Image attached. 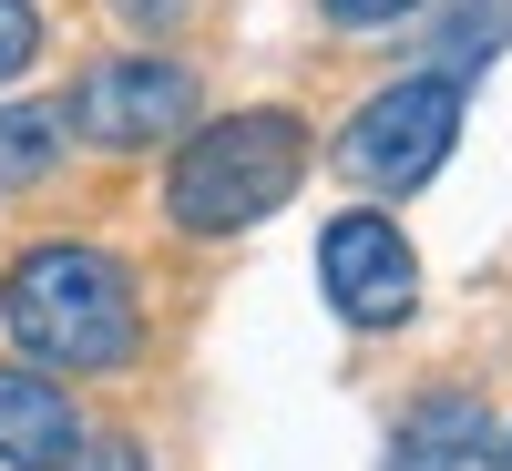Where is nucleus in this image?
<instances>
[{
    "label": "nucleus",
    "mask_w": 512,
    "mask_h": 471,
    "mask_svg": "<svg viewBox=\"0 0 512 471\" xmlns=\"http://www.w3.org/2000/svg\"><path fill=\"white\" fill-rule=\"evenodd\" d=\"M0 318H11L21 359H41V369H113L144 328L134 277L103 246H31L11 267V287H0Z\"/></svg>",
    "instance_id": "nucleus-1"
},
{
    "label": "nucleus",
    "mask_w": 512,
    "mask_h": 471,
    "mask_svg": "<svg viewBox=\"0 0 512 471\" xmlns=\"http://www.w3.org/2000/svg\"><path fill=\"white\" fill-rule=\"evenodd\" d=\"M297 175H308V123L297 113H226L205 123V134L175 154V226L195 236H236L256 216H277V205L297 195Z\"/></svg>",
    "instance_id": "nucleus-2"
},
{
    "label": "nucleus",
    "mask_w": 512,
    "mask_h": 471,
    "mask_svg": "<svg viewBox=\"0 0 512 471\" xmlns=\"http://www.w3.org/2000/svg\"><path fill=\"white\" fill-rule=\"evenodd\" d=\"M451 144H461V93L431 82V72H410V82H390V93H369L349 113V134H338V175L369 185V195H410V185L441 175Z\"/></svg>",
    "instance_id": "nucleus-3"
},
{
    "label": "nucleus",
    "mask_w": 512,
    "mask_h": 471,
    "mask_svg": "<svg viewBox=\"0 0 512 471\" xmlns=\"http://www.w3.org/2000/svg\"><path fill=\"white\" fill-rule=\"evenodd\" d=\"M185 113H195V72L164 62V52H134V62H93V72L72 82L62 134L123 154V144H164V134H185Z\"/></svg>",
    "instance_id": "nucleus-4"
},
{
    "label": "nucleus",
    "mask_w": 512,
    "mask_h": 471,
    "mask_svg": "<svg viewBox=\"0 0 512 471\" xmlns=\"http://www.w3.org/2000/svg\"><path fill=\"white\" fill-rule=\"evenodd\" d=\"M318 277H328V308L359 318V328H400L420 308V267L390 216H338L318 236Z\"/></svg>",
    "instance_id": "nucleus-5"
},
{
    "label": "nucleus",
    "mask_w": 512,
    "mask_h": 471,
    "mask_svg": "<svg viewBox=\"0 0 512 471\" xmlns=\"http://www.w3.org/2000/svg\"><path fill=\"white\" fill-rule=\"evenodd\" d=\"M390 471H502V441H492L482 390H431V400L400 420Z\"/></svg>",
    "instance_id": "nucleus-6"
},
{
    "label": "nucleus",
    "mask_w": 512,
    "mask_h": 471,
    "mask_svg": "<svg viewBox=\"0 0 512 471\" xmlns=\"http://www.w3.org/2000/svg\"><path fill=\"white\" fill-rule=\"evenodd\" d=\"M72 451H82L72 390H52L41 369H0V461L11 471H72Z\"/></svg>",
    "instance_id": "nucleus-7"
},
{
    "label": "nucleus",
    "mask_w": 512,
    "mask_h": 471,
    "mask_svg": "<svg viewBox=\"0 0 512 471\" xmlns=\"http://www.w3.org/2000/svg\"><path fill=\"white\" fill-rule=\"evenodd\" d=\"M502 41H512V0H461V11L431 31V82H451V93H461V72H482Z\"/></svg>",
    "instance_id": "nucleus-8"
},
{
    "label": "nucleus",
    "mask_w": 512,
    "mask_h": 471,
    "mask_svg": "<svg viewBox=\"0 0 512 471\" xmlns=\"http://www.w3.org/2000/svg\"><path fill=\"white\" fill-rule=\"evenodd\" d=\"M62 164V113L52 103H11L0 113V185H41Z\"/></svg>",
    "instance_id": "nucleus-9"
},
{
    "label": "nucleus",
    "mask_w": 512,
    "mask_h": 471,
    "mask_svg": "<svg viewBox=\"0 0 512 471\" xmlns=\"http://www.w3.org/2000/svg\"><path fill=\"white\" fill-rule=\"evenodd\" d=\"M41 52V21H31V0H0V82H21Z\"/></svg>",
    "instance_id": "nucleus-10"
},
{
    "label": "nucleus",
    "mask_w": 512,
    "mask_h": 471,
    "mask_svg": "<svg viewBox=\"0 0 512 471\" xmlns=\"http://www.w3.org/2000/svg\"><path fill=\"white\" fill-rule=\"evenodd\" d=\"M318 11H328L338 31H379V21H400L410 0H318Z\"/></svg>",
    "instance_id": "nucleus-11"
},
{
    "label": "nucleus",
    "mask_w": 512,
    "mask_h": 471,
    "mask_svg": "<svg viewBox=\"0 0 512 471\" xmlns=\"http://www.w3.org/2000/svg\"><path fill=\"white\" fill-rule=\"evenodd\" d=\"M72 471H144V451H134V441H82Z\"/></svg>",
    "instance_id": "nucleus-12"
},
{
    "label": "nucleus",
    "mask_w": 512,
    "mask_h": 471,
    "mask_svg": "<svg viewBox=\"0 0 512 471\" xmlns=\"http://www.w3.org/2000/svg\"><path fill=\"white\" fill-rule=\"evenodd\" d=\"M113 11H123V21H175L185 0H113Z\"/></svg>",
    "instance_id": "nucleus-13"
},
{
    "label": "nucleus",
    "mask_w": 512,
    "mask_h": 471,
    "mask_svg": "<svg viewBox=\"0 0 512 471\" xmlns=\"http://www.w3.org/2000/svg\"><path fill=\"white\" fill-rule=\"evenodd\" d=\"M502 471H512V461H502Z\"/></svg>",
    "instance_id": "nucleus-14"
}]
</instances>
